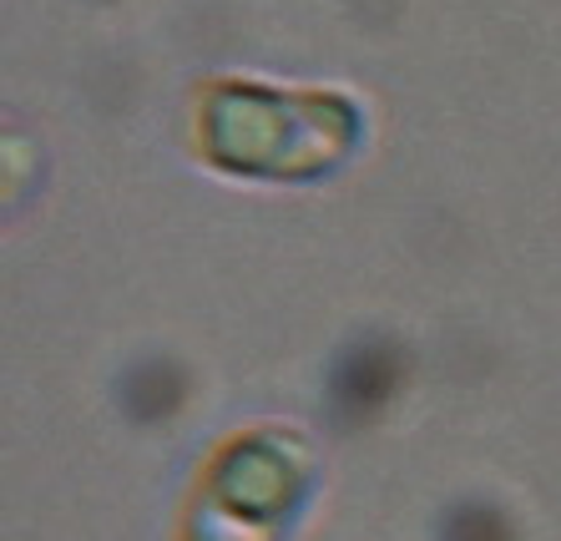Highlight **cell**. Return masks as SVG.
<instances>
[]
</instances>
